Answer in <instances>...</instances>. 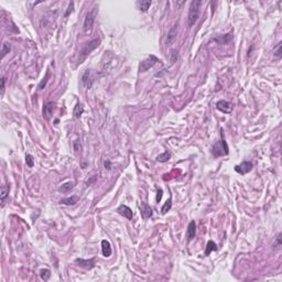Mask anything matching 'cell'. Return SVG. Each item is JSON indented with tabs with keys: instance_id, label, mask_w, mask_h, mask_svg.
Returning a JSON list of instances; mask_svg holds the SVG:
<instances>
[{
	"instance_id": "obj_1",
	"label": "cell",
	"mask_w": 282,
	"mask_h": 282,
	"mask_svg": "<svg viewBox=\"0 0 282 282\" xmlns=\"http://www.w3.org/2000/svg\"><path fill=\"white\" fill-rule=\"evenodd\" d=\"M202 6L201 0H194L191 3L189 11V27H193L200 17V8Z\"/></svg>"
},
{
	"instance_id": "obj_2",
	"label": "cell",
	"mask_w": 282,
	"mask_h": 282,
	"mask_svg": "<svg viewBox=\"0 0 282 282\" xmlns=\"http://www.w3.org/2000/svg\"><path fill=\"white\" fill-rule=\"evenodd\" d=\"M228 146L227 142L224 139V136L221 138V140H219L218 142H216L212 148V153L215 157H221V156H227L228 154Z\"/></svg>"
},
{
	"instance_id": "obj_3",
	"label": "cell",
	"mask_w": 282,
	"mask_h": 282,
	"mask_svg": "<svg viewBox=\"0 0 282 282\" xmlns=\"http://www.w3.org/2000/svg\"><path fill=\"white\" fill-rule=\"evenodd\" d=\"M158 62H160V61H159V59L156 56V55H150V56H148L147 59H145L139 64V72L140 73L147 72L148 70L153 67Z\"/></svg>"
},
{
	"instance_id": "obj_4",
	"label": "cell",
	"mask_w": 282,
	"mask_h": 282,
	"mask_svg": "<svg viewBox=\"0 0 282 282\" xmlns=\"http://www.w3.org/2000/svg\"><path fill=\"white\" fill-rule=\"evenodd\" d=\"M96 14H97V8H93L85 17V20H84V24H83V29L85 32L89 31L92 29L93 24L95 22V18H96Z\"/></svg>"
},
{
	"instance_id": "obj_5",
	"label": "cell",
	"mask_w": 282,
	"mask_h": 282,
	"mask_svg": "<svg viewBox=\"0 0 282 282\" xmlns=\"http://www.w3.org/2000/svg\"><path fill=\"white\" fill-rule=\"evenodd\" d=\"M99 39H94V40H92L90 42H88L87 44L84 46V49L82 50L81 52V55H82V60L85 59L86 56H87L88 54H89L90 52H93V51L95 50L96 48H97L98 45H99Z\"/></svg>"
},
{
	"instance_id": "obj_6",
	"label": "cell",
	"mask_w": 282,
	"mask_h": 282,
	"mask_svg": "<svg viewBox=\"0 0 282 282\" xmlns=\"http://www.w3.org/2000/svg\"><path fill=\"white\" fill-rule=\"evenodd\" d=\"M251 170H253V163L250 162V161H244V162H242L239 165H236L235 167V171L238 172L239 174H246L248 173V172H250Z\"/></svg>"
},
{
	"instance_id": "obj_7",
	"label": "cell",
	"mask_w": 282,
	"mask_h": 282,
	"mask_svg": "<svg viewBox=\"0 0 282 282\" xmlns=\"http://www.w3.org/2000/svg\"><path fill=\"white\" fill-rule=\"evenodd\" d=\"M216 108L224 114H230L232 111V105L231 103L226 102V100H219L216 104Z\"/></svg>"
},
{
	"instance_id": "obj_8",
	"label": "cell",
	"mask_w": 282,
	"mask_h": 282,
	"mask_svg": "<svg viewBox=\"0 0 282 282\" xmlns=\"http://www.w3.org/2000/svg\"><path fill=\"white\" fill-rule=\"evenodd\" d=\"M195 234H196V224H195L194 221H190L189 226H187V231H186V239L187 242H191V240L194 239Z\"/></svg>"
},
{
	"instance_id": "obj_9",
	"label": "cell",
	"mask_w": 282,
	"mask_h": 282,
	"mask_svg": "<svg viewBox=\"0 0 282 282\" xmlns=\"http://www.w3.org/2000/svg\"><path fill=\"white\" fill-rule=\"evenodd\" d=\"M75 262H76L79 267H83V268L88 269V270L95 267V259H94V258L88 259V260L87 259H76Z\"/></svg>"
},
{
	"instance_id": "obj_10",
	"label": "cell",
	"mask_w": 282,
	"mask_h": 282,
	"mask_svg": "<svg viewBox=\"0 0 282 282\" xmlns=\"http://www.w3.org/2000/svg\"><path fill=\"white\" fill-rule=\"evenodd\" d=\"M117 212L119 213L121 216L126 217L127 219H132V217H133L132 210H131V208H129L127 205H120L119 207L117 208Z\"/></svg>"
},
{
	"instance_id": "obj_11",
	"label": "cell",
	"mask_w": 282,
	"mask_h": 282,
	"mask_svg": "<svg viewBox=\"0 0 282 282\" xmlns=\"http://www.w3.org/2000/svg\"><path fill=\"white\" fill-rule=\"evenodd\" d=\"M82 83L85 86L87 89H89L93 85V77H92V73H90L89 70H86L84 75L82 76Z\"/></svg>"
},
{
	"instance_id": "obj_12",
	"label": "cell",
	"mask_w": 282,
	"mask_h": 282,
	"mask_svg": "<svg viewBox=\"0 0 282 282\" xmlns=\"http://www.w3.org/2000/svg\"><path fill=\"white\" fill-rule=\"evenodd\" d=\"M140 210H141V215L143 218H149L152 216V208L147 203H141Z\"/></svg>"
},
{
	"instance_id": "obj_13",
	"label": "cell",
	"mask_w": 282,
	"mask_h": 282,
	"mask_svg": "<svg viewBox=\"0 0 282 282\" xmlns=\"http://www.w3.org/2000/svg\"><path fill=\"white\" fill-rule=\"evenodd\" d=\"M176 34H178V23L174 24L173 27L170 29L169 33H168V38H167V43L168 44H171L174 40L176 39Z\"/></svg>"
},
{
	"instance_id": "obj_14",
	"label": "cell",
	"mask_w": 282,
	"mask_h": 282,
	"mask_svg": "<svg viewBox=\"0 0 282 282\" xmlns=\"http://www.w3.org/2000/svg\"><path fill=\"white\" fill-rule=\"evenodd\" d=\"M53 108H54V104L52 102H49L44 105V107H43V116L46 119H49L53 114Z\"/></svg>"
},
{
	"instance_id": "obj_15",
	"label": "cell",
	"mask_w": 282,
	"mask_h": 282,
	"mask_svg": "<svg viewBox=\"0 0 282 282\" xmlns=\"http://www.w3.org/2000/svg\"><path fill=\"white\" fill-rule=\"evenodd\" d=\"M102 250H103L104 257H109V256L111 255V247H110V244H109L108 240H106V239L102 240Z\"/></svg>"
},
{
	"instance_id": "obj_16",
	"label": "cell",
	"mask_w": 282,
	"mask_h": 282,
	"mask_svg": "<svg viewBox=\"0 0 282 282\" xmlns=\"http://www.w3.org/2000/svg\"><path fill=\"white\" fill-rule=\"evenodd\" d=\"M10 187L9 185H1V193H0V199H1V206L5 205V200L7 199V196L9 195Z\"/></svg>"
},
{
	"instance_id": "obj_17",
	"label": "cell",
	"mask_w": 282,
	"mask_h": 282,
	"mask_svg": "<svg viewBox=\"0 0 282 282\" xmlns=\"http://www.w3.org/2000/svg\"><path fill=\"white\" fill-rule=\"evenodd\" d=\"M79 197L76 196V195H73V196H70V197H65V199L61 200V202L60 203L61 204H65V205H74V204H76L77 202H78Z\"/></svg>"
},
{
	"instance_id": "obj_18",
	"label": "cell",
	"mask_w": 282,
	"mask_h": 282,
	"mask_svg": "<svg viewBox=\"0 0 282 282\" xmlns=\"http://www.w3.org/2000/svg\"><path fill=\"white\" fill-rule=\"evenodd\" d=\"M137 6L141 11H147L150 8V6H151V1H149V0H141V1H138Z\"/></svg>"
},
{
	"instance_id": "obj_19",
	"label": "cell",
	"mask_w": 282,
	"mask_h": 282,
	"mask_svg": "<svg viewBox=\"0 0 282 282\" xmlns=\"http://www.w3.org/2000/svg\"><path fill=\"white\" fill-rule=\"evenodd\" d=\"M84 113V107L83 105L81 104V103H77L76 106H75L74 108V111H73V115H74V118L75 119H78L79 117H81V115Z\"/></svg>"
},
{
	"instance_id": "obj_20",
	"label": "cell",
	"mask_w": 282,
	"mask_h": 282,
	"mask_svg": "<svg viewBox=\"0 0 282 282\" xmlns=\"http://www.w3.org/2000/svg\"><path fill=\"white\" fill-rule=\"evenodd\" d=\"M217 250V245L215 244L214 242H212V240H210V242H207V245H206V249H205V256H208L212 251H215Z\"/></svg>"
},
{
	"instance_id": "obj_21",
	"label": "cell",
	"mask_w": 282,
	"mask_h": 282,
	"mask_svg": "<svg viewBox=\"0 0 282 282\" xmlns=\"http://www.w3.org/2000/svg\"><path fill=\"white\" fill-rule=\"evenodd\" d=\"M170 159H171V153H170V152H168V151H165V152H163V153L159 154L158 158H157V160H158L159 162L164 163V162H168Z\"/></svg>"
},
{
	"instance_id": "obj_22",
	"label": "cell",
	"mask_w": 282,
	"mask_h": 282,
	"mask_svg": "<svg viewBox=\"0 0 282 282\" xmlns=\"http://www.w3.org/2000/svg\"><path fill=\"white\" fill-rule=\"evenodd\" d=\"M73 187H74V184H73V182H66V183H64L62 186H60L59 190H60V192L65 193V192H68V191H71Z\"/></svg>"
},
{
	"instance_id": "obj_23",
	"label": "cell",
	"mask_w": 282,
	"mask_h": 282,
	"mask_svg": "<svg viewBox=\"0 0 282 282\" xmlns=\"http://www.w3.org/2000/svg\"><path fill=\"white\" fill-rule=\"evenodd\" d=\"M40 277H41V279L44 280V281H48L51 277V271L49 270V269H42V270L40 271Z\"/></svg>"
},
{
	"instance_id": "obj_24",
	"label": "cell",
	"mask_w": 282,
	"mask_h": 282,
	"mask_svg": "<svg viewBox=\"0 0 282 282\" xmlns=\"http://www.w3.org/2000/svg\"><path fill=\"white\" fill-rule=\"evenodd\" d=\"M171 207H172V199L170 197V199L167 201V203H165L164 205L162 206V208H161V212H162V214H165L167 212H169V210H171Z\"/></svg>"
},
{
	"instance_id": "obj_25",
	"label": "cell",
	"mask_w": 282,
	"mask_h": 282,
	"mask_svg": "<svg viewBox=\"0 0 282 282\" xmlns=\"http://www.w3.org/2000/svg\"><path fill=\"white\" fill-rule=\"evenodd\" d=\"M10 43L8 42H5L3 44V49H1V53H3V57H5L6 55L8 54V53L10 52Z\"/></svg>"
},
{
	"instance_id": "obj_26",
	"label": "cell",
	"mask_w": 282,
	"mask_h": 282,
	"mask_svg": "<svg viewBox=\"0 0 282 282\" xmlns=\"http://www.w3.org/2000/svg\"><path fill=\"white\" fill-rule=\"evenodd\" d=\"M50 78V71H48L46 72V75H45V77L43 78V81L40 83V85H39V89H43V88L46 86V83H48V79Z\"/></svg>"
},
{
	"instance_id": "obj_27",
	"label": "cell",
	"mask_w": 282,
	"mask_h": 282,
	"mask_svg": "<svg viewBox=\"0 0 282 282\" xmlns=\"http://www.w3.org/2000/svg\"><path fill=\"white\" fill-rule=\"evenodd\" d=\"M25 162H27V165L29 168H32L34 165V159L31 154H27L25 156Z\"/></svg>"
},
{
	"instance_id": "obj_28",
	"label": "cell",
	"mask_w": 282,
	"mask_h": 282,
	"mask_svg": "<svg viewBox=\"0 0 282 282\" xmlns=\"http://www.w3.org/2000/svg\"><path fill=\"white\" fill-rule=\"evenodd\" d=\"M176 60H178V51L172 50L171 51V59H170V62H171V64L175 63Z\"/></svg>"
},
{
	"instance_id": "obj_29",
	"label": "cell",
	"mask_w": 282,
	"mask_h": 282,
	"mask_svg": "<svg viewBox=\"0 0 282 282\" xmlns=\"http://www.w3.org/2000/svg\"><path fill=\"white\" fill-rule=\"evenodd\" d=\"M281 53H282V43H279L277 50H275V52H274V56L280 59V57H281Z\"/></svg>"
},
{
	"instance_id": "obj_30",
	"label": "cell",
	"mask_w": 282,
	"mask_h": 282,
	"mask_svg": "<svg viewBox=\"0 0 282 282\" xmlns=\"http://www.w3.org/2000/svg\"><path fill=\"white\" fill-rule=\"evenodd\" d=\"M274 248H280L281 247V234H279L277 236V239H275V244H274Z\"/></svg>"
},
{
	"instance_id": "obj_31",
	"label": "cell",
	"mask_w": 282,
	"mask_h": 282,
	"mask_svg": "<svg viewBox=\"0 0 282 282\" xmlns=\"http://www.w3.org/2000/svg\"><path fill=\"white\" fill-rule=\"evenodd\" d=\"M74 150L76 152L81 151V142H79V140H75L74 141Z\"/></svg>"
},
{
	"instance_id": "obj_32",
	"label": "cell",
	"mask_w": 282,
	"mask_h": 282,
	"mask_svg": "<svg viewBox=\"0 0 282 282\" xmlns=\"http://www.w3.org/2000/svg\"><path fill=\"white\" fill-rule=\"evenodd\" d=\"M73 9H74V3H71L70 6H68V8H67V11L65 12V17H67L71 12H73Z\"/></svg>"
},
{
	"instance_id": "obj_33",
	"label": "cell",
	"mask_w": 282,
	"mask_h": 282,
	"mask_svg": "<svg viewBox=\"0 0 282 282\" xmlns=\"http://www.w3.org/2000/svg\"><path fill=\"white\" fill-rule=\"evenodd\" d=\"M96 180H97V176H96V175L92 176V178H90L89 180H88L87 182H86V184H87V185H92V184H94V183L96 182Z\"/></svg>"
},
{
	"instance_id": "obj_34",
	"label": "cell",
	"mask_w": 282,
	"mask_h": 282,
	"mask_svg": "<svg viewBox=\"0 0 282 282\" xmlns=\"http://www.w3.org/2000/svg\"><path fill=\"white\" fill-rule=\"evenodd\" d=\"M5 83H6V77L1 78V95H3L5 93Z\"/></svg>"
},
{
	"instance_id": "obj_35",
	"label": "cell",
	"mask_w": 282,
	"mask_h": 282,
	"mask_svg": "<svg viewBox=\"0 0 282 282\" xmlns=\"http://www.w3.org/2000/svg\"><path fill=\"white\" fill-rule=\"evenodd\" d=\"M162 194H163V191L161 190V189L158 190V195H157V202H158V203L161 201V199H162Z\"/></svg>"
},
{
	"instance_id": "obj_36",
	"label": "cell",
	"mask_w": 282,
	"mask_h": 282,
	"mask_svg": "<svg viewBox=\"0 0 282 282\" xmlns=\"http://www.w3.org/2000/svg\"><path fill=\"white\" fill-rule=\"evenodd\" d=\"M105 168H106V169H110V162H109V161H106V162H105Z\"/></svg>"
}]
</instances>
